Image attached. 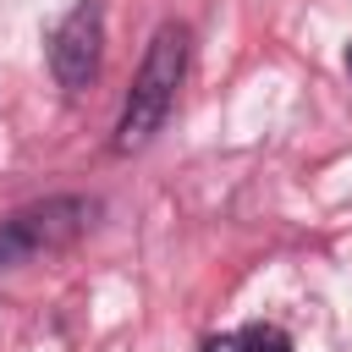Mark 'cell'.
I'll return each instance as SVG.
<instances>
[{
	"instance_id": "6da1fadb",
	"label": "cell",
	"mask_w": 352,
	"mask_h": 352,
	"mask_svg": "<svg viewBox=\"0 0 352 352\" xmlns=\"http://www.w3.org/2000/svg\"><path fill=\"white\" fill-rule=\"evenodd\" d=\"M182 77H187V28H182V22H165V28H154V38H148V50H143V60H138V77H132V88H126V99H121L116 138H110L116 154H138V148L165 126Z\"/></svg>"
},
{
	"instance_id": "7a4b0ae2",
	"label": "cell",
	"mask_w": 352,
	"mask_h": 352,
	"mask_svg": "<svg viewBox=\"0 0 352 352\" xmlns=\"http://www.w3.org/2000/svg\"><path fill=\"white\" fill-rule=\"evenodd\" d=\"M94 214H99L94 198H44V204H33V209H16L11 220H0V270L28 264L33 253L66 248L72 236L88 231Z\"/></svg>"
},
{
	"instance_id": "3957f363",
	"label": "cell",
	"mask_w": 352,
	"mask_h": 352,
	"mask_svg": "<svg viewBox=\"0 0 352 352\" xmlns=\"http://www.w3.org/2000/svg\"><path fill=\"white\" fill-rule=\"evenodd\" d=\"M99 60H104V6L77 0L50 33V72L66 94H82L99 77Z\"/></svg>"
},
{
	"instance_id": "277c9868",
	"label": "cell",
	"mask_w": 352,
	"mask_h": 352,
	"mask_svg": "<svg viewBox=\"0 0 352 352\" xmlns=\"http://www.w3.org/2000/svg\"><path fill=\"white\" fill-rule=\"evenodd\" d=\"M231 341H236V352H292V336L280 324H242Z\"/></svg>"
},
{
	"instance_id": "5b68a950",
	"label": "cell",
	"mask_w": 352,
	"mask_h": 352,
	"mask_svg": "<svg viewBox=\"0 0 352 352\" xmlns=\"http://www.w3.org/2000/svg\"><path fill=\"white\" fill-rule=\"evenodd\" d=\"M346 72H352V44H346Z\"/></svg>"
}]
</instances>
